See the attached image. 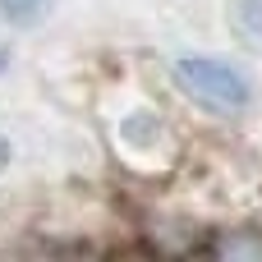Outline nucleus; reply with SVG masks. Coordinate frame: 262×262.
<instances>
[{"mask_svg":"<svg viewBox=\"0 0 262 262\" xmlns=\"http://www.w3.org/2000/svg\"><path fill=\"white\" fill-rule=\"evenodd\" d=\"M46 5H51V0H0V14H5V23H14V28H32V23L46 14Z\"/></svg>","mask_w":262,"mask_h":262,"instance_id":"obj_2","label":"nucleus"},{"mask_svg":"<svg viewBox=\"0 0 262 262\" xmlns=\"http://www.w3.org/2000/svg\"><path fill=\"white\" fill-rule=\"evenodd\" d=\"M0 69H5V51H0Z\"/></svg>","mask_w":262,"mask_h":262,"instance_id":"obj_5","label":"nucleus"},{"mask_svg":"<svg viewBox=\"0 0 262 262\" xmlns=\"http://www.w3.org/2000/svg\"><path fill=\"white\" fill-rule=\"evenodd\" d=\"M216 253L221 258H262V239H221Z\"/></svg>","mask_w":262,"mask_h":262,"instance_id":"obj_3","label":"nucleus"},{"mask_svg":"<svg viewBox=\"0 0 262 262\" xmlns=\"http://www.w3.org/2000/svg\"><path fill=\"white\" fill-rule=\"evenodd\" d=\"M175 83H180L184 97H193L198 106H207L216 115H239L253 101L249 78L235 64L212 60V55H184V60H175Z\"/></svg>","mask_w":262,"mask_h":262,"instance_id":"obj_1","label":"nucleus"},{"mask_svg":"<svg viewBox=\"0 0 262 262\" xmlns=\"http://www.w3.org/2000/svg\"><path fill=\"white\" fill-rule=\"evenodd\" d=\"M9 157H14V143H9V138H0V170L9 166Z\"/></svg>","mask_w":262,"mask_h":262,"instance_id":"obj_4","label":"nucleus"}]
</instances>
